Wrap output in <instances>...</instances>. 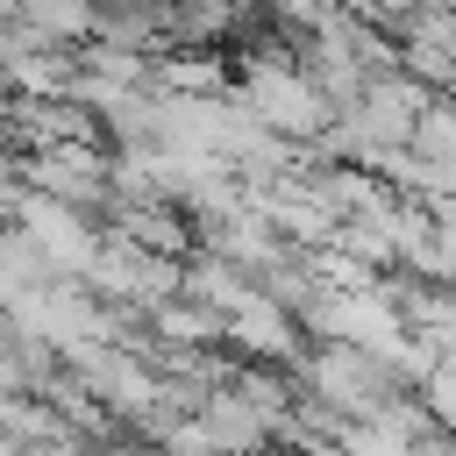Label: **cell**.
Returning <instances> with one entry per match:
<instances>
[{
	"label": "cell",
	"mask_w": 456,
	"mask_h": 456,
	"mask_svg": "<svg viewBox=\"0 0 456 456\" xmlns=\"http://www.w3.org/2000/svg\"><path fill=\"white\" fill-rule=\"evenodd\" d=\"M292 385L306 399H321L328 413H342V420H370L378 406H392L406 392V378L363 342H306L299 363H292Z\"/></svg>",
	"instance_id": "cell-1"
},
{
	"label": "cell",
	"mask_w": 456,
	"mask_h": 456,
	"mask_svg": "<svg viewBox=\"0 0 456 456\" xmlns=\"http://www.w3.org/2000/svg\"><path fill=\"white\" fill-rule=\"evenodd\" d=\"M43 264H50V278H78L86 271V256H93V242H100V228L78 214V207H64V200H43V192H21V207H14V221H7Z\"/></svg>",
	"instance_id": "cell-2"
},
{
	"label": "cell",
	"mask_w": 456,
	"mask_h": 456,
	"mask_svg": "<svg viewBox=\"0 0 456 456\" xmlns=\"http://www.w3.org/2000/svg\"><path fill=\"white\" fill-rule=\"evenodd\" d=\"M14 21L50 50H78L93 36V0H14Z\"/></svg>",
	"instance_id": "cell-3"
},
{
	"label": "cell",
	"mask_w": 456,
	"mask_h": 456,
	"mask_svg": "<svg viewBox=\"0 0 456 456\" xmlns=\"http://www.w3.org/2000/svg\"><path fill=\"white\" fill-rule=\"evenodd\" d=\"M0 456H28V449H21V442H7V435H0Z\"/></svg>",
	"instance_id": "cell-4"
}]
</instances>
